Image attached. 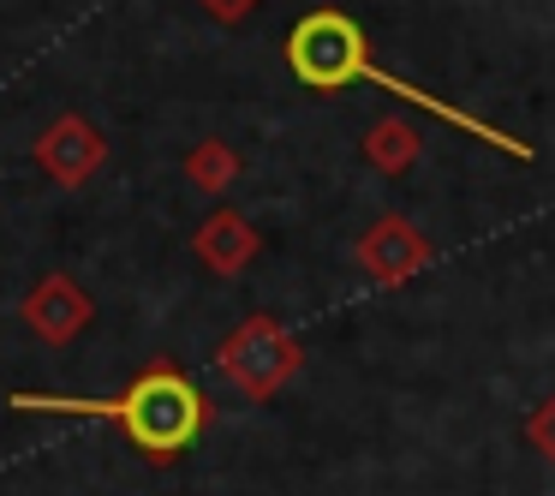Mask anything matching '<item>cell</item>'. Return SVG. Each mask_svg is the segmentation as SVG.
<instances>
[{
	"mask_svg": "<svg viewBox=\"0 0 555 496\" xmlns=\"http://www.w3.org/2000/svg\"><path fill=\"white\" fill-rule=\"evenodd\" d=\"M287 66L305 78V85H317V90H340V85H352V78H371V85H383V90H395V97H406L412 109H430L436 120H454L460 132L483 138V144L507 150V156H519V162L531 156L519 138H502L495 126L472 120V114H460V109H448V102L430 97V90H412V85H400V78H388L383 66L371 61V49H364L359 25H352L347 13H311V18H299V25H293V37H287Z\"/></svg>",
	"mask_w": 555,
	"mask_h": 496,
	"instance_id": "6da1fadb",
	"label": "cell"
},
{
	"mask_svg": "<svg viewBox=\"0 0 555 496\" xmlns=\"http://www.w3.org/2000/svg\"><path fill=\"white\" fill-rule=\"evenodd\" d=\"M18 412H85V419H114L126 424L138 448L173 455L204 431V395L180 371H150L114 400H85V395H13Z\"/></svg>",
	"mask_w": 555,
	"mask_h": 496,
	"instance_id": "7a4b0ae2",
	"label": "cell"
}]
</instances>
